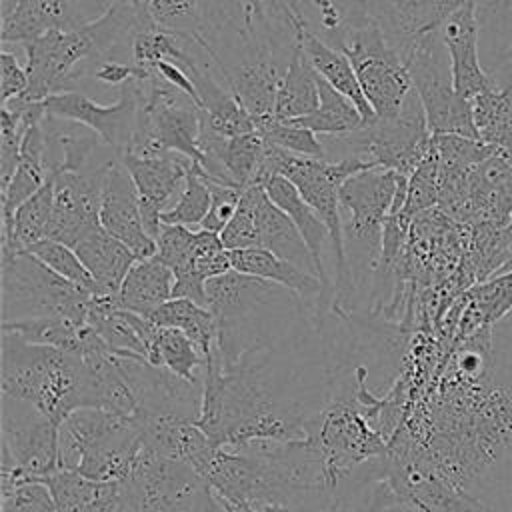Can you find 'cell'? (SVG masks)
I'll return each mask as SVG.
<instances>
[{"instance_id": "obj_42", "label": "cell", "mask_w": 512, "mask_h": 512, "mask_svg": "<svg viewBox=\"0 0 512 512\" xmlns=\"http://www.w3.org/2000/svg\"><path fill=\"white\" fill-rule=\"evenodd\" d=\"M440 202V180H438V156L434 146L420 162V166L408 178L406 204L402 214L412 220L414 216L430 210Z\"/></svg>"}, {"instance_id": "obj_38", "label": "cell", "mask_w": 512, "mask_h": 512, "mask_svg": "<svg viewBox=\"0 0 512 512\" xmlns=\"http://www.w3.org/2000/svg\"><path fill=\"white\" fill-rule=\"evenodd\" d=\"M480 28V44L486 42L488 64L492 72L512 46V0H470Z\"/></svg>"}, {"instance_id": "obj_43", "label": "cell", "mask_w": 512, "mask_h": 512, "mask_svg": "<svg viewBox=\"0 0 512 512\" xmlns=\"http://www.w3.org/2000/svg\"><path fill=\"white\" fill-rule=\"evenodd\" d=\"M194 244L196 230L178 224H162L156 236V258L178 274L188 268L194 254Z\"/></svg>"}, {"instance_id": "obj_21", "label": "cell", "mask_w": 512, "mask_h": 512, "mask_svg": "<svg viewBox=\"0 0 512 512\" xmlns=\"http://www.w3.org/2000/svg\"><path fill=\"white\" fill-rule=\"evenodd\" d=\"M456 218L470 226L492 224L498 228L512 220V160L504 150H498L470 172Z\"/></svg>"}, {"instance_id": "obj_15", "label": "cell", "mask_w": 512, "mask_h": 512, "mask_svg": "<svg viewBox=\"0 0 512 512\" xmlns=\"http://www.w3.org/2000/svg\"><path fill=\"white\" fill-rule=\"evenodd\" d=\"M120 156H106L82 170L50 174L54 178V216L50 240L74 248L84 234L100 226V206L106 174Z\"/></svg>"}, {"instance_id": "obj_8", "label": "cell", "mask_w": 512, "mask_h": 512, "mask_svg": "<svg viewBox=\"0 0 512 512\" xmlns=\"http://www.w3.org/2000/svg\"><path fill=\"white\" fill-rule=\"evenodd\" d=\"M332 46L340 48L350 58L376 118L386 120L398 116L414 84L408 66L386 42L374 20L346 26Z\"/></svg>"}, {"instance_id": "obj_28", "label": "cell", "mask_w": 512, "mask_h": 512, "mask_svg": "<svg viewBox=\"0 0 512 512\" xmlns=\"http://www.w3.org/2000/svg\"><path fill=\"white\" fill-rule=\"evenodd\" d=\"M174 282V272L156 256L136 260L114 296V306L140 316H150L160 304L172 298Z\"/></svg>"}, {"instance_id": "obj_51", "label": "cell", "mask_w": 512, "mask_h": 512, "mask_svg": "<svg viewBox=\"0 0 512 512\" xmlns=\"http://www.w3.org/2000/svg\"><path fill=\"white\" fill-rule=\"evenodd\" d=\"M98 2H102L106 8H110V6H112L116 0H98Z\"/></svg>"}, {"instance_id": "obj_7", "label": "cell", "mask_w": 512, "mask_h": 512, "mask_svg": "<svg viewBox=\"0 0 512 512\" xmlns=\"http://www.w3.org/2000/svg\"><path fill=\"white\" fill-rule=\"evenodd\" d=\"M138 84V124L128 152L140 156L174 152L200 164V108L152 70Z\"/></svg>"}, {"instance_id": "obj_4", "label": "cell", "mask_w": 512, "mask_h": 512, "mask_svg": "<svg viewBox=\"0 0 512 512\" xmlns=\"http://www.w3.org/2000/svg\"><path fill=\"white\" fill-rule=\"evenodd\" d=\"M402 174L368 168L352 174L340 186L342 236L346 254V288L332 304L334 310L358 314L372 298L374 278L382 256L384 224L390 216Z\"/></svg>"}, {"instance_id": "obj_26", "label": "cell", "mask_w": 512, "mask_h": 512, "mask_svg": "<svg viewBox=\"0 0 512 512\" xmlns=\"http://www.w3.org/2000/svg\"><path fill=\"white\" fill-rule=\"evenodd\" d=\"M256 248L270 250L272 254L296 264L298 268L318 276L312 254L298 232L296 224L284 214L266 194L262 186H256Z\"/></svg>"}, {"instance_id": "obj_39", "label": "cell", "mask_w": 512, "mask_h": 512, "mask_svg": "<svg viewBox=\"0 0 512 512\" xmlns=\"http://www.w3.org/2000/svg\"><path fill=\"white\" fill-rule=\"evenodd\" d=\"M210 202V188L200 172V166L194 162L176 204L170 210L162 212V224H178L198 230L210 210Z\"/></svg>"}, {"instance_id": "obj_37", "label": "cell", "mask_w": 512, "mask_h": 512, "mask_svg": "<svg viewBox=\"0 0 512 512\" xmlns=\"http://www.w3.org/2000/svg\"><path fill=\"white\" fill-rule=\"evenodd\" d=\"M88 324H76L68 318H30V320H16V322H2V330L14 332L26 342L54 346L66 352L80 354L84 346Z\"/></svg>"}, {"instance_id": "obj_23", "label": "cell", "mask_w": 512, "mask_h": 512, "mask_svg": "<svg viewBox=\"0 0 512 512\" xmlns=\"http://www.w3.org/2000/svg\"><path fill=\"white\" fill-rule=\"evenodd\" d=\"M42 132L46 140V164L50 174H58L66 170H82L114 154V152L100 154L102 148H108L100 140V136L94 130L72 120L44 116Z\"/></svg>"}, {"instance_id": "obj_25", "label": "cell", "mask_w": 512, "mask_h": 512, "mask_svg": "<svg viewBox=\"0 0 512 512\" xmlns=\"http://www.w3.org/2000/svg\"><path fill=\"white\" fill-rule=\"evenodd\" d=\"M300 46H302V52H304L308 64L312 66V70L326 84H330L334 90H338L342 96H346L358 108V112L362 114L364 126L374 124L378 118L362 92V86L358 82V76L354 72L350 58L340 48H336L330 42H326L324 38H320L312 28L302 32Z\"/></svg>"}, {"instance_id": "obj_50", "label": "cell", "mask_w": 512, "mask_h": 512, "mask_svg": "<svg viewBox=\"0 0 512 512\" xmlns=\"http://www.w3.org/2000/svg\"><path fill=\"white\" fill-rule=\"evenodd\" d=\"M248 12L252 14H260V16H266L264 14V8H262V0H238Z\"/></svg>"}, {"instance_id": "obj_1", "label": "cell", "mask_w": 512, "mask_h": 512, "mask_svg": "<svg viewBox=\"0 0 512 512\" xmlns=\"http://www.w3.org/2000/svg\"><path fill=\"white\" fill-rule=\"evenodd\" d=\"M0 388L2 394L36 406L58 424L80 408L134 414L136 406L116 354L106 344L78 356L26 342L6 330H2Z\"/></svg>"}, {"instance_id": "obj_49", "label": "cell", "mask_w": 512, "mask_h": 512, "mask_svg": "<svg viewBox=\"0 0 512 512\" xmlns=\"http://www.w3.org/2000/svg\"><path fill=\"white\" fill-rule=\"evenodd\" d=\"M488 74H490L494 86L512 84V46H510V50L506 52V56L502 58V62H500L492 72H488Z\"/></svg>"}, {"instance_id": "obj_3", "label": "cell", "mask_w": 512, "mask_h": 512, "mask_svg": "<svg viewBox=\"0 0 512 512\" xmlns=\"http://www.w3.org/2000/svg\"><path fill=\"white\" fill-rule=\"evenodd\" d=\"M512 446V398L498 386H478L460 394L428 452L436 468L454 484L480 478Z\"/></svg>"}, {"instance_id": "obj_2", "label": "cell", "mask_w": 512, "mask_h": 512, "mask_svg": "<svg viewBox=\"0 0 512 512\" xmlns=\"http://www.w3.org/2000/svg\"><path fill=\"white\" fill-rule=\"evenodd\" d=\"M208 310L216 320L222 368L290 336L316 308L274 282L230 270L208 280Z\"/></svg>"}, {"instance_id": "obj_36", "label": "cell", "mask_w": 512, "mask_h": 512, "mask_svg": "<svg viewBox=\"0 0 512 512\" xmlns=\"http://www.w3.org/2000/svg\"><path fill=\"white\" fill-rule=\"evenodd\" d=\"M318 94H320L318 108L310 116L294 120V124L312 130L316 136H340L364 126V120L358 108L346 96H342L338 90L326 84L320 76H318Z\"/></svg>"}, {"instance_id": "obj_18", "label": "cell", "mask_w": 512, "mask_h": 512, "mask_svg": "<svg viewBox=\"0 0 512 512\" xmlns=\"http://www.w3.org/2000/svg\"><path fill=\"white\" fill-rule=\"evenodd\" d=\"M464 0H366V10L386 42L404 60L420 42L440 32Z\"/></svg>"}, {"instance_id": "obj_22", "label": "cell", "mask_w": 512, "mask_h": 512, "mask_svg": "<svg viewBox=\"0 0 512 512\" xmlns=\"http://www.w3.org/2000/svg\"><path fill=\"white\" fill-rule=\"evenodd\" d=\"M262 188L266 190V194L270 196V200L284 212L288 214V218L296 224L298 232L302 234L312 260L316 264V272L318 278L324 286V300L326 306L332 308L334 302V282L328 276V268H326V244L332 246L330 240V232L326 228V224L322 222V218L312 210V206L300 196V192L294 188V184L290 180H286L284 176H272L268 178Z\"/></svg>"}, {"instance_id": "obj_30", "label": "cell", "mask_w": 512, "mask_h": 512, "mask_svg": "<svg viewBox=\"0 0 512 512\" xmlns=\"http://www.w3.org/2000/svg\"><path fill=\"white\" fill-rule=\"evenodd\" d=\"M54 216V178L26 202H22L12 220L2 226V254L28 250L30 246L42 242L50 234Z\"/></svg>"}, {"instance_id": "obj_17", "label": "cell", "mask_w": 512, "mask_h": 512, "mask_svg": "<svg viewBox=\"0 0 512 512\" xmlns=\"http://www.w3.org/2000/svg\"><path fill=\"white\" fill-rule=\"evenodd\" d=\"M120 160L130 172L138 190L144 228L156 240L162 226V212L176 204L194 162L174 152L156 156L126 152L120 156Z\"/></svg>"}, {"instance_id": "obj_10", "label": "cell", "mask_w": 512, "mask_h": 512, "mask_svg": "<svg viewBox=\"0 0 512 512\" xmlns=\"http://www.w3.org/2000/svg\"><path fill=\"white\" fill-rule=\"evenodd\" d=\"M118 368L134 396V418L140 428L154 424H198L204 384L190 382L174 372L150 364L144 356L116 354Z\"/></svg>"}, {"instance_id": "obj_31", "label": "cell", "mask_w": 512, "mask_h": 512, "mask_svg": "<svg viewBox=\"0 0 512 512\" xmlns=\"http://www.w3.org/2000/svg\"><path fill=\"white\" fill-rule=\"evenodd\" d=\"M512 310V268L474 284L466 294L460 318V336L468 338L480 328H490Z\"/></svg>"}, {"instance_id": "obj_45", "label": "cell", "mask_w": 512, "mask_h": 512, "mask_svg": "<svg viewBox=\"0 0 512 512\" xmlns=\"http://www.w3.org/2000/svg\"><path fill=\"white\" fill-rule=\"evenodd\" d=\"M0 512H56L50 488L40 480H26L2 490Z\"/></svg>"}, {"instance_id": "obj_54", "label": "cell", "mask_w": 512, "mask_h": 512, "mask_svg": "<svg viewBox=\"0 0 512 512\" xmlns=\"http://www.w3.org/2000/svg\"><path fill=\"white\" fill-rule=\"evenodd\" d=\"M492 512H502V510H496V508H492Z\"/></svg>"}, {"instance_id": "obj_9", "label": "cell", "mask_w": 512, "mask_h": 512, "mask_svg": "<svg viewBox=\"0 0 512 512\" xmlns=\"http://www.w3.org/2000/svg\"><path fill=\"white\" fill-rule=\"evenodd\" d=\"M124 482L134 496L136 512H226L190 464L144 446Z\"/></svg>"}, {"instance_id": "obj_5", "label": "cell", "mask_w": 512, "mask_h": 512, "mask_svg": "<svg viewBox=\"0 0 512 512\" xmlns=\"http://www.w3.org/2000/svg\"><path fill=\"white\" fill-rule=\"evenodd\" d=\"M142 448V432L132 414L80 408L60 424V470L90 480H124Z\"/></svg>"}, {"instance_id": "obj_34", "label": "cell", "mask_w": 512, "mask_h": 512, "mask_svg": "<svg viewBox=\"0 0 512 512\" xmlns=\"http://www.w3.org/2000/svg\"><path fill=\"white\" fill-rule=\"evenodd\" d=\"M470 104L480 140L498 150H512V84L492 86Z\"/></svg>"}, {"instance_id": "obj_35", "label": "cell", "mask_w": 512, "mask_h": 512, "mask_svg": "<svg viewBox=\"0 0 512 512\" xmlns=\"http://www.w3.org/2000/svg\"><path fill=\"white\" fill-rule=\"evenodd\" d=\"M146 360L154 366H162L180 378L196 384H204L206 358L196 344L176 328H160L148 348Z\"/></svg>"}, {"instance_id": "obj_19", "label": "cell", "mask_w": 512, "mask_h": 512, "mask_svg": "<svg viewBox=\"0 0 512 512\" xmlns=\"http://www.w3.org/2000/svg\"><path fill=\"white\" fill-rule=\"evenodd\" d=\"M100 226L120 240L138 260L156 256V240L144 228L138 190L120 158L112 162L104 180Z\"/></svg>"}, {"instance_id": "obj_12", "label": "cell", "mask_w": 512, "mask_h": 512, "mask_svg": "<svg viewBox=\"0 0 512 512\" xmlns=\"http://www.w3.org/2000/svg\"><path fill=\"white\" fill-rule=\"evenodd\" d=\"M2 448L22 480H44L60 470V424L36 406L2 394Z\"/></svg>"}, {"instance_id": "obj_20", "label": "cell", "mask_w": 512, "mask_h": 512, "mask_svg": "<svg viewBox=\"0 0 512 512\" xmlns=\"http://www.w3.org/2000/svg\"><path fill=\"white\" fill-rule=\"evenodd\" d=\"M440 40L448 52L454 90L464 100L492 88V78L480 60V28L470 0H464L440 26Z\"/></svg>"}, {"instance_id": "obj_33", "label": "cell", "mask_w": 512, "mask_h": 512, "mask_svg": "<svg viewBox=\"0 0 512 512\" xmlns=\"http://www.w3.org/2000/svg\"><path fill=\"white\" fill-rule=\"evenodd\" d=\"M146 318L160 328H176L184 332L196 344L208 364V358L216 348L218 332L216 320L206 306H200L188 298H170Z\"/></svg>"}, {"instance_id": "obj_16", "label": "cell", "mask_w": 512, "mask_h": 512, "mask_svg": "<svg viewBox=\"0 0 512 512\" xmlns=\"http://www.w3.org/2000/svg\"><path fill=\"white\" fill-rule=\"evenodd\" d=\"M2 44H28L54 30H74L108 8L98 0H0Z\"/></svg>"}, {"instance_id": "obj_47", "label": "cell", "mask_w": 512, "mask_h": 512, "mask_svg": "<svg viewBox=\"0 0 512 512\" xmlns=\"http://www.w3.org/2000/svg\"><path fill=\"white\" fill-rule=\"evenodd\" d=\"M150 74V70L136 66L134 62H124V60H114V58H106L100 62H94L92 66L86 68L84 78H94L102 84L108 86H124L128 82L134 80H142Z\"/></svg>"}, {"instance_id": "obj_11", "label": "cell", "mask_w": 512, "mask_h": 512, "mask_svg": "<svg viewBox=\"0 0 512 512\" xmlns=\"http://www.w3.org/2000/svg\"><path fill=\"white\" fill-rule=\"evenodd\" d=\"M406 66L432 136L456 134L480 140L470 100H464L454 90L450 58L440 40V32L420 42L408 56Z\"/></svg>"}, {"instance_id": "obj_24", "label": "cell", "mask_w": 512, "mask_h": 512, "mask_svg": "<svg viewBox=\"0 0 512 512\" xmlns=\"http://www.w3.org/2000/svg\"><path fill=\"white\" fill-rule=\"evenodd\" d=\"M230 258H232V270L284 286L296 292L308 304H314L320 310H330L324 300V286L320 278L272 254L270 250L240 248V250H230Z\"/></svg>"}, {"instance_id": "obj_41", "label": "cell", "mask_w": 512, "mask_h": 512, "mask_svg": "<svg viewBox=\"0 0 512 512\" xmlns=\"http://www.w3.org/2000/svg\"><path fill=\"white\" fill-rule=\"evenodd\" d=\"M28 252L32 256H36L42 264H46L52 272L62 276L64 280H68V282L76 284L78 288L88 290L92 294L96 292L94 280H92L90 272L86 270V266L82 264V260L76 254L74 248H70V246L62 244V242L46 238V240L30 246Z\"/></svg>"}, {"instance_id": "obj_53", "label": "cell", "mask_w": 512, "mask_h": 512, "mask_svg": "<svg viewBox=\"0 0 512 512\" xmlns=\"http://www.w3.org/2000/svg\"><path fill=\"white\" fill-rule=\"evenodd\" d=\"M386 512H404V510H386Z\"/></svg>"}, {"instance_id": "obj_13", "label": "cell", "mask_w": 512, "mask_h": 512, "mask_svg": "<svg viewBox=\"0 0 512 512\" xmlns=\"http://www.w3.org/2000/svg\"><path fill=\"white\" fill-rule=\"evenodd\" d=\"M356 390L338 394L326 406L314 434L324 452L328 470L336 480L342 472L388 452V440L368 424L356 400Z\"/></svg>"}, {"instance_id": "obj_48", "label": "cell", "mask_w": 512, "mask_h": 512, "mask_svg": "<svg viewBox=\"0 0 512 512\" xmlns=\"http://www.w3.org/2000/svg\"><path fill=\"white\" fill-rule=\"evenodd\" d=\"M28 88V72L26 66H22L16 56L8 50H2L0 54V92H2V104L22 96Z\"/></svg>"}, {"instance_id": "obj_44", "label": "cell", "mask_w": 512, "mask_h": 512, "mask_svg": "<svg viewBox=\"0 0 512 512\" xmlns=\"http://www.w3.org/2000/svg\"><path fill=\"white\" fill-rule=\"evenodd\" d=\"M254 204H256V186H250L242 192L240 204H238L232 220L220 232V238L228 250L256 248Z\"/></svg>"}, {"instance_id": "obj_14", "label": "cell", "mask_w": 512, "mask_h": 512, "mask_svg": "<svg viewBox=\"0 0 512 512\" xmlns=\"http://www.w3.org/2000/svg\"><path fill=\"white\" fill-rule=\"evenodd\" d=\"M46 116L78 122L94 130L100 140L116 154L122 156L130 150L140 110V84L138 80L118 88V100L102 106L78 90H64L50 94L42 100Z\"/></svg>"}, {"instance_id": "obj_6", "label": "cell", "mask_w": 512, "mask_h": 512, "mask_svg": "<svg viewBox=\"0 0 512 512\" xmlns=\"http://www.w3.org/2000/svg\"><path fill=\"white\" fill-rule=\"evenodd\" d=\"M92 296L28 250L2 254V322L56 316L86 324Z\"/></svg>"}, {"instance_id": "obj_46", "label": "cell", "mask_w": 512, "mask_h": 512, "mask_svg": "<svg viewBox=\"0 0 512 512\" xmlns=\"http://www.w3.org/2000/svg\"><path fill=\"white\" fill-rule=\"evenodd\" d=\"M200 166V164H198ZM202 172V170H200ZM204 176V174H202ZM206 184L210 188V196H212V202H210V210L202 222V230H210V232H222L226 228V224L232 220L238 204H240V198H242V188H236V186H228V184H222V182H216V180H210L206 178Z\"/></svg>"}, {"instance_id": "obj_32", "label": "cell", "mask_w": 512, "mask_h": 512, "mask_svg": "<svg viewBox=\"0 0 512 512\" xmlns=\"http://www.w3.org/2000/svg\"><path fill=\"white\" fill-rule=\"evenodd\" d=\"M318 104V76L308 64L302 46H298L290 58V64L278 88L274 118L294 122L304 116H310L318 108Z\"/></svg>"}, {"instance_id": "obj_29", "label": "cell", "mask_w": 512, "mask_h": 512, "mask_svg": "<svg viewBox=\"0 0 512 512\" xmlns=\"http://www.w3.org/2000/svg\"><path fill=\"white\" fill-rule=\"evenodd\" d=\"M50 178L46 164V140L42 132V120L28 126L22 146L20 158L16 164V172L8 190L2 194V226H6L16 208L34 196Z\"/></svg>"}, {"instance_id": "obj_52", "label": "cell", "mask_w": 512, "mask_h": 512, "mask_svg": "<svg viewBox=\"0 0 512 512\" xmlns=\"http://www.w3.org/2000/svg\"><path fill=\"white\" fill-rule=\"evenodd\" d=\"M504 152H506V154H508V158L512 160V150H504Z\"/></svg>"}, {"instance_id": "obj_40", "label": "cell", "mask_w": 512, "mask_h": 512, "mask_svg": "<svg viewBox=\"0 0 512 512\" xmlns=\"http://www.w3.org/2000/svg\"><path fill=\"white\" fill-rule=\"evenodd\" d=\"M260 136L270 142L272 146H278L286 152L298 154V156H310V158H324L326 150L322 140L308 128L298 126L294 122H284L278 118H266L254 124Z\"/></svg>"}, {"instance_id": "obj_27", "label": "cell", "mask_w": 512, "mask_h": 512, "mask_svg": "<svg viewBox=\"0 0 512 512\" xmlns=\"http://www.w3.org/2000/svg\"><path fill=\"white\" fill-rule=\"evenodd\" d=\"M74 250L94 280V296H116L132 264L138 260L102 226L84 234Z\"/></svg>"}]
</instances>
